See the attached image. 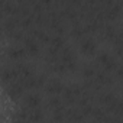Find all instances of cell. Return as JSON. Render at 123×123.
Here are the masks:
<instances>
[{
    "instance_id": "2",
    "label": "cell",
    "mask_w": 123,
    "mask_h": 123,
    "mask_svg": "<svg viewBox=\"0 0 123 123\" xmlns=\"http://www.w3.org/2000/svg\"><path fill=\"white\" fill-rule=\"evenodd\" d=\"M98 61H100V64L103 67H106V68H111L113 67V59H111V56L109 54H101Z\"/></svg>"
},
{
    "instance_id": "3",
    "label": "cell",
    "mask_w": 123,
    "mask_h": 123,
    "mask_svg": "<svg viewBox=\"0 0 123 123\" xmlns=\"http://www.w3.org/2000/svg\"><path fill=\"white\" fill-rule=\"evenodd\" d=\"M26 103H28L32 109H35V107L39 106L41 101H39V97H38V96H31V97H28V101H26Z\"/></svg>"
},
{
    "instance_id": "1",
    "label": "cell",
    "mask_w": 123,
    "mask_h": 123,
    "mask_svg": "<svg viewBox=\"0 0 123 123\" xmlns=\"http://www.w3.org/2000/svg\"><path fill=\"white\" fill-rule=\"evenodd\" d=\"M80 51L84 54V55H93L96 52V43L94 41L91 39H87V41H83L80 43Z\"/></svg>"
}]
</instances>
